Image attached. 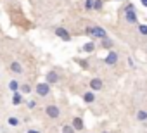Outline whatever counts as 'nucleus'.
I'll return each mask as SVG.
<instances>
[{"label":"nucleus","mask_w":147,"mask_h":133,"mask_svg":"<svg viewBox=\"0 0 147 133\" xmlns=\"http://www.w3.org/2000/svg\"><path fill=\"white\" fill-rule=\"evenodd\" d=\"M85 11H94V0H85Z\"/></svg>","instance_id":"412c9836"},{"label":"nucleus","mask_w":147,"mask_h":133,"mask_svg":"<svg viewBox=\"0 0 147 133\" xmlns=\"http://www.w3.org/2000/svg\"><path fill=\"white\" fill-rule=\"evenodd\" d=\"M125 19H126V23H130V24L138 23V17H137V12H135V11H125Z\"/></svg>","instance_id":"6e6552de"},{"label":"nucleus","mask_w":147,"mask_h":133,"mask_svg":"<svg viewBox=\"0 0 147 133\" xmlns=\"http://www.w3.org/2000/svg\"><path fill=\"white\" fill-rule=\"evenodd\" d=\"M118 59H119V55H118V52H114V50H109V54L106 55V59H104V62H106L107 66H114V64H118Z\"/></svg>","instance_id":"39448f33"},{"label":"nucleus","mask_w":147,"mask_h":133,"mask_svg":"<svg viewBox=\"0 0 147 133\" xmlns=\"http://www.w3.org/2000/svg\"><path fill=\"white\" fill-rule=\"evenodd\" d=\"M104 0H94V11H102Z\"/></svg>","instance_id":"f3484780"},{"label":"nucleus","mask_w":147,"mask_h":133,"mask_svg":"<svg viewBox=\"0 0 147 133\" xmlns=\"http://www.w3.org/2000/svg\"><path fill=\"white\" fill-rule=\"evenodd\" d=\"M76 62H78V64L82 66V68H83V69H88V62H87V60H82V59H76Z\"/></svg>","instance_id":"5701e85b"},{"label":"nucleus","mask_w":147,"mask_h":133,"mask_svg":"<svg viewBox=\"0 0 147 133\" xmlns=\"http://www.w3.org/2000/svg\"><path fill=\"white\" fill-rule=\"evenodd\" d=\"M137 119L138 121H145L147 119V111H138L137 112Z\"/></svg>","instance_id":"a211bd4d"},{"label":"nucleus","mask_w":147,"mask_h":133,"mask_svg":"<svg viewBox=\"0 0 147 133\" xmlns=\"http://www.w3.org/2000/svg\"><path fill=\"white\" fill-rule=\"evenodd\" d=\"M19 92L24 95V93H30L31 92V87L28 85V83H24V85H19Z\"/></svg>","instance_id":"dca6fc26"},{"label":"nucleus","mask_w":147,"mask_h":133,"mask_svg":"<svg viewBox=\"0 0 147 133\" xmlns=\"http://www.w3.org/2000/svg\"><path fill=\"white\" fill-rule=\"evenodd\" d=\"M99 43H100V47H102V48H109V50H111V48H113V45H114V43H113V40H109L107 36H106V38H102V40H99Z\"/></svg>","instance_id":"9b49d317"},{"label":"nucleus","mask_w":147,"mask_h":133,"mask_svg":"<svg viewBox=\"0 0 147 133\" xmlns=\"http://www.w3.org/2000/svg\"><path fill=\"white\" fill-rule=\"evenodd\" d=\"M140 2H142V5H144V7H147V0H140Z\"/></svg>","instance_id":"a878e982"},{"label":"nucleus","mask_w":147,"mask_h":133,"mask_svg":"<svg viewBox=\"0 0 147 133\" xmlns=\"http://www.w3.org/2000/svg\"><path fill=\"white\" fill-rule=\"evenodd\" d=\"M85 33H87L88 36L99 38V40H102V38H106V36H107L106 30H104V28H100V26H88V28L85 30Z\"/></svg>","instance_id":"f257e3e1"},{"label":"nucleus","mask_w":147,"mask_h":133,"mask_svg":"<svg viewBox=\"0 0 147 133\" xmlns=\"http://www.w3.org/2000/svg\"><path fill=\"white\" fill-rule=\"evenodd\" d=\"M83 100H85L87 104H92V102L95 100V92H85V93H83Z\"/></svg>","instance_id":"f8f14e48"},{"label":"nucleus","mask_w":147,"mask_h":133,"mask_svg":"<svg viewBox=\"0 0 147 133\" xmlns=\"http://www.w3.org/2000/svg\"><path fill=\"white\" fill-rule=\"evenodd\" d=\"M26 104H28V107H30V109H33V107L36 105V102H35V100H28Z\"/></svg>","instance_id":"393cba45"},{"label":"nucleus","mask_w":147,"mask_h":133,"mask_svg":"<svg viewBox=\"0 0 147 133\" xmlns=\"http://www.w3.org/2000/svg\"><path fill=\"white\" fill-rule=\"evenodd\" d=\"M54 31H55V36H59L62 42H71V33H69L66 28H61V26H59V28H55Z\"/></svg>","instance_id":"20e7f679"},{"label":"nucleus","mask_w":147,"mask_h":133,"mask_svg":"<svg viewBox=\"0 0 147 133\" xmlns=\"http://www.w3.org/2000/svg\"><path fill=\"white\" fill-rule=\"evenodd\" d=\"M9 124H11V126H18V124H19V119L12 116V118H9Z\"/></svg>","instance_id":"4be33fe9"},{"label":"nucleus","mask_w":147,"mask_h":133,"mask_svg":"<svg viewBox=\"0 0 147 133\" xmlns=\"http://www.w3.org/2000/svg\"><path fill=\"white\" fill-rule=\"evenodd\" d=\"M138 31L142 36H147V24H138Z\"/></svg>","instance_id":"aec40b11"},{"label":"nucleus","mask_w":147,"mask_h":133,"mask_svg":"<svg viewBox=\"0 0 147 133\" xmlns=\"http://www.w3.org/2000/svg\"><path fill=\"white\" fill-rule=\"evenodd\" d=\"M62 133H75V128H73L71 124H64L62 126Z\"/></svg>","instance_id":"6ab92c4d"},{"label":"nucleus","mask_w":147,"mask_h":133,"mask_svg":"<svg viewBox=\"0 0 147 133\" xmlns=\"http://www.w3.org/2000/svg\"><path fill=\"white\" fill-rule=\"evenodd\" d=\"M11 71L16 73V75H23V66H21L18 60H12V62H11Z\"/></svg>","instance_id":"9d476101"},{"label":"nucleus","mask_w":147,"mask_h":133,"mask_svg":"<svg viewBox=\"0 0 147 133\" xmlns=\"http://www.w3.org/2000/svg\"><path fill=\"white\" fill-rule=\"evenodd\" d=\"M35 92H36L40 97H47V95L50 93V85H49L47 81H43V83H38V85L35 87Z\"/></svg>","instance_id":"f03ea898"},{"label":"nucleus","mask_w":147,"mask_h":133,"mask_svg":"<svg viewBox=\"0 0 147 133\" xmlns=\"http://www.w3.org/2000/svg\"><path fill=\"white\" fill-rule=\"evenodd\" d=\"M9 90H11V92H19V81L11 80V81H9Z\"/></svg>","instance_id":"2eb2a0df"},{"label":"nucleus","mask_w":147,"mask_h":133,"mask_svg":"<svg viewBox=\"0 0 147 133\" xmlns=\"http://www.w3.org/2000/svg\"><path fill=\"white\" fill-rule=\"evenodd\" d=\"M45 114H47L49 118H52V119H57V118L61 116V111H59V107H57L55 104H50V105L45 107Z\"/></svg>","instance_id":"7ed1b4c3"},{"label":"nucleus","mask_w":147,"mask_h":133,"mask_svg":"<svg viewBox=\"0 0 147 133\" xmlns=\"http://www.w3.org/2000/svg\"><path fill=\"white\" fill-rule=\"evenodd\" d=\"M12 104H14V105L23 104V93H21V92H14V95H12Z\"/></svg>","instance_id":"ddd939ff"},{"label":"nucleus","mask_w":147,"mask_h":133,"mask_svg":"<svg viewBox=\"0 0 147 133\" xmlns=\"http://www.w3.org/2000/svg\"><path fill=\"white\" fill-rule=\"evenodd\" d=\"M45 81H47L49 85H55V83L59 81V75H57L55 71H49L47 76H45Z\"/></svg>","instance_id":"1a4fd4ad"},{"label":"nucleus","mask_w":147,"mask_h":133,"mask_svg":"<svg viewBox=\"0 0 147 133\" xmlns=\"http://www.w3.org/2000/svg\"><path fill=\"white\" fill-rule=\"evenodd\" d=\"M71 126L75 128V131H82V130H85V123H83V119L82 118H73V121H71Z\"/></svg>","instance_id":"0eeeda50"},{"label":"nucleus","mask_w":147,"mask_h":133,"mask_svg":"<svg viewBox=\"0 0 147 133\" xmlns=\"http://www.w3.org/2000/svg\"><path fill=\"white\" fill-rule=\"evenodd\" d=\"M83 50H85L87 54H92V52L95 50V43H94V42H87V43L83 45Z\"/></svg>","instance_id":"4468645a"},{"label":"nucleus","mask_w":147,"mask_h":133,"mask_svg":"<svg viewBox=\"0 0 147 133\" xmlns=\"http://www.w3.org/2000/svg\"><path fill=\"white\" fill-rule=\"evenodd\" d=\"M88 87H90V90H92V92H99V90H102L104 83H102V80H100V78H92V80H90V83H88Z\"/></svg>","instance_id":"423d86ee"},{"label":"nucleus","mask_w":147,"mask_h":133,"mask_svg":"<svg viewBox=\"0 0 147 133\" xmlns=\"http://www.w3.org/2000/svg\"><path fill=\"white\" fill-rule=\"evenodd\" d=\"M28 133H38V131H35V130H30V131H28Z\"/></svg>","instance_id":"bb28decb"},{"label":"nucleus","mask_w":147,"mask_h":133,"mask_svg":"<svg viewBox=\"0 0 147 133\" xmlns=\"http://www.w3.org/2000/svg\"><path fill=\"white\" fill-rule=\"evenodd\" d=\"M125 11H135V5H133L131 2H126V5H125Z\"/></svg>","instance_id":"b1692460"},{"label":"nucleus","mask_w":147,"mask_h":133,"mask_svg":"<svg viewBox=\"0 0 147 133\" xmlns=\"http://www.w3.org/2000/svg\"><path fill=\"white\" fill-rule=\"evenodd\" d=\"M102 133H109V131H102Z\"/></svg>","instance_id":"cd10ccee"}]
</instances>
